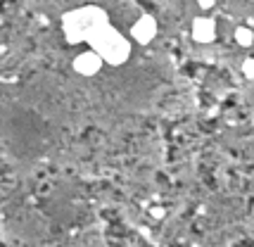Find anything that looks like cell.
<instances>
[{"label":"cell","mask_w":254,"mask_h":247,"mask_svg":"<svg viewBox=\"0 0 254 247\" xmlns=\"http://www.w3.org/2000/svg\"><path fill=\"white\" fill-rule=\"evenodd\" d=\"M190 36H193V41L200 43V45L214 43L218 36L216 21L209 17V15H197V17L193 19V24H190Z\"/></svg>","instance_id":"277c9868"},{"label":"cell","mask_w":254,"mask_h":247,"mask_svg":"<svg viewBox=\"0 0 254 247\" xmlns=\"http://www.w3.org/2000/svg\"><path fill=\"white\" fill-rule=\"evenodd\" d=\"M150 214H152V219H162L164 209H162V207H152V209H150Z\"/></svg>","instance_id":"9c48e42d"},{"label":"cell","mask_w":254,"mask_h":247,"mask_svg":"<svg viewBox=\"0 0 254 247\" xmlns=\"http://www.w3.org/2000/svg\"><path fill=\"white\" fill-rule=\"evenodd\" d=\"M109 24H112L109 15L102 7L83 5V7H76L62 15V34L69 45H81V43H91Z\"/></svg>","instance_id":"6da1fadb"},{"label":"cell","mask_w":254,"mask_h":247,"mask_svg":"<svg viewBox=\"0 0 254 247\" xmlns=\"http://www.w3.org/2000/svg\"><path fill=\"white\" fill-rule=\"evenodd\" d=\"M88 45H91L93 53L100 55V60H102L105 64H109V67H121V64H126L128 60H131V53H133L131 41H128L119 29H114L112 24H109L107 29H102Z\"/></svg>","instance_id":"7a4b0ae2"},{"label":"cell","mask_w":254,"mask_h":247,"mask_svg":"<svg viewBox=\"0 0 254 247\" xmlns=\"http://www.w3.org/2000/svg\"><path fill=\"white\" fill-rule=\"evenodd\" d=\"M128 34L133 38V43H138V45H150V43L157 38V34H159V24H157V19L152 17V15L145 12V15H140V17L131 24Z\"/></svg>","instance_id":"3957f363"},{"label":"cell","mask_w":254,"mask_h":247,"mask_svg":"<svg viewBox=\"0 0 254 247\" xmlns=\"http://www.w3.org/2000/svg\"><path fill=\"white\" fill-rule=\"evenodd\" d=\"M240 69H242V76L245 79H254V57H245L242 60V64H240Z\"/></svg>","instance_id":"52a82bcc"},{"label":"cell","mask_w":254,"mask_h":247,"mask_svg":"<svg viewBox=\"0 0 254 247\" xmlns=\"http://www.w3.org/2000/svg\"><path fill=\"white\" fill-rule=\"evenodd\" d=\"M233 41H235L240 48H252L254 45V29H250V26H235Z\"/></svg>","instance_id":"8992f818"},{"label":"cell","mask_w":254,"mask_h":247,"mask_svg":"<svg viewBox=\"0 0 254 247\" xmlns=\"http://www.w3.org/2000/svg\"><path fill=\"white\" fill-rule=\"evenodd\" d=\"M197 7L202 10V15H207V12H212L216 7V0H197Z\"/></svg>","instance_id":"ba28073f"},{"label":"cell","mask_w":254,"mask_h":247,"mask_svg":"<svg viewBox=\"0 0 254 247\" xmlns=\"http://www.w3.org/2000/svg\"><path fill=\"white\" fill-rule=\"evenodd\" d=\"M102 67H105V62L100 60V55L93 53L91 48L88 50H81V53L76 55L72 60V69L78 74V76H98L100 71H102Z\"/></svg>","instance_id":"5b68a950"}]
</instances>
